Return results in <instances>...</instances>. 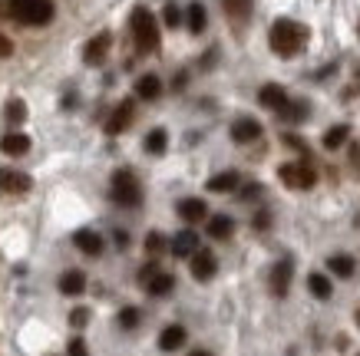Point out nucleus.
Returning a JSON list of instances; mask_svg holds the SVG:
<instances>
[{
    "mask_svg": "<svg viewBox=\"0 0 360 356\" xmlns=\"http://www.w3.org/2000/svg\"><path fill=\"white\" fill-rule=\"evenodd\" d=\"M60 291L66 294V297H77V294L86 291V274L83 270H66L63 277H60Z\"/></svg>",
    "mask_w": 360,
    "mask_h": 356,
    "instance_id": "17",
    "label": "nucleus"
},
{
    "mask_svg": "<svg viewBox=\"0 0 360 356\" xmlns=\"http://www.w3.org/2000/svg\"><path fill=\"white\" fill-rule=\"evenodd\" d=\"M175 287V277L172 274H162V270H155L153 277L146 281V291L153 294V297H162V294H169Z\"/></svg>",
    "mask_w": 360,
    "mask_h": 356,
    "instance_id": "21",
    "label": "nucleus"
},
{
    "mask_svg": "<svg viewBox=\"0 0 360 356\" xmlns=\"http://www.w3.org/2000/svg\"><path fill=\"white\" fill-rule=\"evenodd\" d=\"M221 7H225V13H229L231 20H248L251 17V0H221Z\"/></svg>",
    "mask_w": 360,
    "mask_h": 356,
    "instance_id": "23",
    "label": "nucleus"
},
{
    "mask_svg": "<svg viewBox=\"0 0 360 356\" xmlns=\"http://www.w3.org/2000/svg\"><path fill=\"white\" fill-rule=\"evenodd\" d=\"M357 324H360V313H357Z\"/></svg>",
    "mask_w": 360,
    "mask_h": 356,
    "instance_id": "40",
    "label": "nucleus"
},
{
    "mask_svg": "<svg viewBox=\"0 0 360 356\" xmlns=\"http://www.w3.org/2000/svg\"><path fill=\"white\" fill-rule=\"evenodd\" d=\"M165 145H169V136H165V129H153L149 136H146V152H149V155H162Z\"/></svg>",
    "mask_w": 360,
    "mask_h": 356,
    "instance_id": "27",
    "label": "nucleus"
},
{
    "mask_svg": "<svg viewBox=\"0 0 360 356\" xmlns=\"http://www.w3.org/2000/svg\"><path fill=\"white\" fill-rule=\"evenodd\" d=\"M291 270H295L291 258H281L278 264H274V270H271V291L278 294V297H284V294H288V287H291Z\"/></svg>",
    "mask_w": 360,
    "mask_h": 356,
    "instance_id": "11",
    "label": "nucleus"
},
{
    "mask_svg": "<svg viewBox=\"0 0 360 356\" xmlns=\"http://www.w3.org/2000/svg\"><path fill=\"white\" fill-rule=\"evenodd\" d=\"M11 53H13V44L4 37V33H0V60H4V56H11Z\"/></svg>",
    "mask_w": 360,
    "mask_h": 356,
    "instance_id": "35",
    "label": "nucleus"
},
{
    "mask_svg": "<svg viewBox=\"0 0 360 356\" xmlns=\"http://www.w3.org/2000/svg\"><path fill=\"white\" fill-rule=\"evenodd\" d=\"M70 356H89V350H86V343H83V340H70Z\"/></svg>",
    "mask_w": 360,
    "mask_h": 356,
    "instance_id": "34",
    "label": "nucleus"
},
{
    "mask_svg": "<svg viewBox=\"0 0 360 356\" xmlns=\"http://www.w3.org/2000/svg\"><path fill=\"white\" fill-rule=\"evenodd\" d=\"M132 119H136V99H122L120 106L112 109V116L106 119V132L110 136H120L132 126Z\"/></svg>",
    "mask_w": 360,
    "mask_h": 356,
    "instance_id": "6",
    "label": "nucleus"
},
{
    "mask_svg": "<svg viewBox=\"0 0 360 356\" xmlns=\"http://www.w3.org/2000/svg\"><path fill=\"white\" fill-rule=\"evenodd\" d=\"M86 320H89V310H83V307H77V310L70 313V324L73 327H86Z\"/></svg>",
    "mask_w": 360,
    "mask_h": 356,
    "instance_id": "33",
    "label": "nucleus"
},
{
    "mask_svg": "<svg viewBox=\"0 0 360 356\" xmlns=\"http://www.w3.org/2000/svg\"><path fill=\"white\" fill-rule=\"evenodd\" d=\"M307 37H311V30H307L304 23L291 20V17H281V20L271 23V33H268V40H271V50L278 56H297L301 50L307 46Z\"/></svg>",
    "mask_w": 360,
    "mask_h": 356,
    "instance_id": "1",
    "label": "nucleus"
},
{
    "mask_svg": "<svg viewBox=\"0 0 360 356\" xmlns=\"http://www.w3.org/2000/svg\"><path fill=\"white\" fill-rule=\"evenodd\" d=\"M182 343H186V327L172 324V327H165L162 334H159V346H162L165 353H172V350H179Z\"/></svg>",
    "mask_w": 360,
    "mask_h": 356,
    "instance_id": "18",
    "label": "nucleus"
},
{
    "mask_svg": "<svg viewBox=\"0 0 360 356\" xmlns=\"http://www.w3.org/2000/svg\"><path fill=\"white\" fill-rule=\"evenodd\" d=\"M4 119H7L11 126H20L23 119H27V106H23L20 99H11V103H7V109H4Z\"/></svg>",
    "mask_w": 360,
    "mask_h": 356,
    "instance_id": "29",
    "label": "nucleus"
},
{
    "mask_svg": "<svg viewBox=\"0 0 360 356\" xmlns=\"http://www.w3.org/2000/svg\"><path fill=\"white\" fill-rule=\"evenodd\" d=\"M205 215H208V208L202 198H182V202H179V218H182L186 225H198Z\"/></svg>",
    "mask_w": 360,
    "mask_h": 356,
    "instance_id": "14",
    "label": "nucleus"
},
{
    "mask_svg": "<svg viewBox=\"0 0 360 356\" xmlns=\"http://www.w3.org/2000/svg\"><path fill=\"white\" fill-rule=\"evenodd\" d=\"M120 324L126 327V330H132V327L139 324V310H136V307H126V310L120 313Z\"/></svg>",
    "mask_w": 360,
    "mask_h": 356,
    "instance_id": "32",
    "label": "nucleus"
},
{
    "mask_svg": "<svg viewBox=\"0 0 360 356\" xmlns=\"http://www.w3.org/2000/svg\"><path fill=\"white\" fill-rule=\"evenodd\" d=\"M238 172H221L215 178H208V192H235L238 188Z\"/></svg>",
    "mask_w": 360,
    "mask_h": 356,
    "instance_id": "22",
    "label": "nucleus"
},
{
    "mask_svg": "<svg viewBox=\"0 0 360 356\" xmlns=\"http://www.w3.org/2000/svg\"><path fill=\"white\" fill-rule=\"evenodd\" d=\"M188 268H192V277L195 281H212L215 277V270H219V261H215V254L205 248H198L192 258H188Z\"/></svg>",
    "mask_w": 360,
    "mask_h": 356,
    "instance_id": "7",
    "label": "nucleus"
},
{
    "mask_svg": "<svg viewBox=\"0 0 360 356\" xmlns=\"http://www.w3.org/2000/svg\"><path fill=\"white\" fill-rule=\"evenodd\" d=\"M231 231H235V221H231L229 215H212V218H208V235L215 237V241L231 237Z\"/></svg>",
    "mask_w": 360,
    "mask_h": 356,
    "instance_id": "20",
    "label": "nucleus"
},
{
    "mask_svg": "<svg viewBox=\"0 0 360 356\" xmlns=\"http://www.w3.org/2000/svg\"><path fill=\"white\" fill-rule=\"evenodd\" d=\"M307 287H311V294H314L317 301H330V291H334L324 274H311V277H307Z\"/></svg>",
    "mask_w": 360,
    "mask_h": 356,
    "instance_id": "25",
    "label": "nucleus"
},
{
    "mask_svg": "<svg viewBox=\"0 0 360 356\" xmlns=\"http://www.w3.org/2000/svg\"><path fill=\"white\" fill-rule=\"evenodd\" d=\"M350 136V126H334V129L324 132V149H340Z\"/></svg>",
    "mask_w": 360,
    "mask_h": 356,
    "instance_id": "28",
    "label": "nucleus"
},
{
    "mask_svg": "<svg viewBox=\"0 0 360 356\" xmlns=\"http://www.w3.org/2000/svg\"><path fill=\"white\" fill-rule=\"evenodd\" d=\"M162 248H165V241H162V235H149L146 237V251H149V254H153V258H159V254H162Z\"/></svg>",
    "mask_w": 360,
    "mask_h": 356,
    "instance_id": "30",
    "label": "nucleus"
},
{
    "mask_svg": "<svg viewBox=\"0 0 360 356\" xmlns=\"http://www.w3.org/2000/svg\"><path fill=\"white\" fill-rule=\"evenodd\" d=\"M188 30L192 33H202L205 30V23H208V17H205V7L202 4H188Z\"/></svg>",
    "mask_w": 360,
    "mask_h": 356,
    "instance_id": "26",
    "label": "nucleus"
},
{
    "mask_svg": "<svg viewBox=\"0 0 360 356\" xmlns=\"http://www.w3.org/2000/svg\"><path fill=\"white\" fill-rule=\"evenodd\" d=\"M231 139L238 142V145H248V142L262 139V122H258V119H248V116L235 119V122H231Z\"/></svg>",
    "mask_w": 360,
    "mask_h": 356,
    "instance_id": "9",
    "label": "nucleus"
},
{
    "mask_svg": "<svg viewBox=\"0 0 360 356\" xmlns=\"http://www.w3.org/2000/svg\"><path fill=\"white\" fill-rule=\"evenodd\" d=\"M73 244H77L83 254H89V258H99V254H103V237H99L96 231H89V228H79L77 235H73Z\"/></svg>",
    "mask_w": 360,
    "mask_h": 356,
    "instance_id": "12",
    "label": "nucleus"
},
{
    "mask_svg": "<svg viewBox=\"0 0 360 356\" xmlns=\"http://www.w3.org/2000/svg\"><path fill=\"white\" fill-rule=\"evenodd\" d=\"M328 268H330V274H338V277H350V274H354V258H350V254H330Z\"/></svg>",
    "mask_w": 360,
    "mask_h": 356,
    "instance_id": "24",
    "label": "nucleus"
},
{
    "mask_svg": "<svg viewBox=\"0 0 360 356\" xmlns=\"http://www.w3.org/2000/svg\"><path fill=\"white\" fill-rule=\"evenodd\" d=\"M136 96L149 99V103H153V99H159V96H162V79H159L155 73L139 76V79H136Z\"/></svg>",
    "mask_w": 360,
    "mask_h": 356,
    "instance_id": "16",
    "label": "nucleus"
},
{
    "mask_svg": "<svg viewBox=\"0 0 360 356\" xmlns=\"http://www.w3.org/2000/svg\"><path fill=\"white\" fill-rule=\"evenodd\" d=\"M278 175H281V182L288 185V188H297V192H307V188H314L317 185V175L311 165L304 162H288L278 169Z\"/></svg>",
    "mask_w": 360,
    "mask_h": 356,
    "instance_id": "5",
    "label": "nucleus"
},
{
    "mask_svg": "<svg viewBox=\"0 0 360 356\" xmlns=\"http://www.w3.org/2000/svg\"><path fill=\"white\" fill-rule=\"evenodd\" d=\"M195 251H198V235L192 228H186V231H179L172 237V258H192Z\"/></svg>",
    "mask_w": 360,
    "mask_h": 356,
    "instance_id": "13",
    "label": "nucleus"
},
{
    "mask_svg": "<svg viewBox=\"0 0 360 356\" xmlns=\"http://www.w3.org/2000/svg\"><path fill=\"white\" fill-rule=\"evenodd\" d=\"M129 30H132V44L139 53H155L159 50V23H155L149 7H136L129 17Z\"/></svg>",
    "mask_w": 360,
    "mask_h": 356,
    "instance_id": "3",
    "label": "nucleus"
},
{
    "mask_svg": "<svg viewBox=\"0 0 360 356\" xmlns=\"http://www.w3.org/2000/svg\"><path fill=\"white\" fill-rule=\"evenodd\" d=\"M0 17H11V11H7V7H4V4H0Z\"/></svg>",
    "mask_w": 360,
    "mask_h": 356,
    "instance_id": "38",
    "label": "nucleus"
},
{
    "mask_svg": "<svg viewBox=\"0 0 360 356\" xmlns=\"http://www.w3.org/2000/svg\"><path fill=\"white\" fill-rule=\"evenodd\" d=\"M162 17H165V27H179V23H182V11H179L175 4H165Z\"/></svg>",
    "mask_w": 360,
    "mask_h": 356,
    "instance_id": "31",
    "label": "nucleus"
},
{
    "mask_svg": "<svg viewBox=\"0 0 360 356\" xmlns=\"http://www.w3.org/2000/svg\"><path fill=\"white\" fill-rule=\"evenodd\" d=\"M33 182H30V175L27 172H17V169H0V192H7V195H23V192H30Z\"/></svg>",
    "mask_w": 360,
    "mask_h": 356,
    "instance_id": "8",
    "label": "nucleus"
},
{
    "mask_svg": "<svg viewBox=\"0 0 360 356\" xmlns=\"http://www.w3.org/2000/svg\"><path fill=\"white\" fill-rule=\"evenodd\" d=\"M192 356H212V353H202V350H198V353H192Z\"/></svg>",
    "mask_w": 360,
    "mask_h": 356,
    "instance_id": "39",
    "label": "nucleus"
},
{
    "mask_svg": "<svg viewBox=\"0 0 360 356\" xmlns=\"http://www.w3.org/2000/svg\"><path fill=\"white\" fill-rule=\"evenodd\" d=\"M110 192H112V202L120 208H139V202H142V188L129 169H120V172L112 175Z\"/></svg>",
    "mask_w": 360,
    "mask_h": 356,
    "instance_id": "4",
    "label": "nucleus"
},
{
    "mask_svg": "<svg viewBox=\"0 0 360 356\" xmlns=\"http://www.w3.org/2000/svg\"><path fill=\"white\" fill-rule=\"evenodd\" d=\"M155 270H159V268H155V264H146V268L139 270V281L146 284V281H149V277H153V274H155Z\"/></svg>",
    "mask_w": 360,
    "mask_h": 356,
    "instance_id": "36",
    "label": "nucleus"
},
{
    "mask_svg": "<svg viewBox=\"0 0 360 356\" xmlns=\"http://www.w3.org/2000/svg\"><path fill=\"white\" fill-rule=\"evenodd\" d=\"M7 11L23 27H46L56 17L53 0H7Z\"/></svg>",
    "mask_w": 360,
    "mask_h": 356,
    "instance_id": "2",
    "label": "nucleus"
},
{
    "mask_svg": "<svg viewBox=\"0 0 360 356\" xmlns=\"http://www.w3.org/2000/svg\"><path fill=\"white\" fill-rule=\"evenodd\" d=\"M258 99H262V106H268V109H274V112H278V109L288 103V93H284L278 83H268V86H262Z\"/></svg>",
    "mask_w": 360,
    "mask_h": 356,
    "instance_id": "19",
    "label": "nucleus"
},
{
    "mask_svg": "<svg viewBox=\"0 0 360 356\" xmlns=\"http://www.w3.org/2000/svg\"><path fill=\"white\" fill-rule=\"evenodd\" d=\"M0 152L4 155H27L30 152V136H23V132H7L4 139H0Z\"/></svg>",
    "mask_w": 360,
    "mask_h": 356,
    "instance_id": "15",
    "label": "nucleus"
},
{
    "mask_svg": "<svg viewBox=\"0 0 360 356\" xmlns=\"http://www.w3.org/2000/svg\"><path fill=\"white\" fill-rule=\"evenodd\" d=\"M255 195H262V185H251V188H245V192H241V198H255Z\"/></svg>",
    "mask_w": 360,
    "mask_h": 356,
    "instance_id": "37",
    "label": "nucleus"
},
{
    "mask_svg": "<svg viewBox=\"0 0 360 356\" xmlns=\"http://www.w3.org/2000/svg\"><path fill=\"white\" fill-rule=\"evenodd\" d=\"M110 46H112V37L106 30L96 33L93 40L86 44V50H83V60H86L89 66H99L103 60H106V53H110Z\"/></svg>",
    "mask_w": 360,
    "mask_h": 356,
    "instance_id": "10",
    "label": "nucleus"
}]
</instances>
